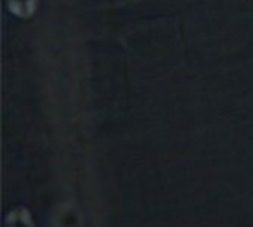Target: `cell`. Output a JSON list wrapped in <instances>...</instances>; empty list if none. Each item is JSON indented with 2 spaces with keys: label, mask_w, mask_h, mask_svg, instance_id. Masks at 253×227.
<instances>
[{
  "label": "cell",
  "mask_w": 253,
  "mask_h": 227,
  "mask_svg": "<svg viewBox=\"0 0 253 227\" xmlns=\"http://www.w3.org/2000/svg\"><path fill=\"white\" fill-rule=\"evenodd\" d=\"M3 227H35V223L28 209L17 208L8 212V215L5 217Z\"/></svg>",
  "instance_id": "6da1fadb"
}]
</instances>
